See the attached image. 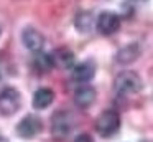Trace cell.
<instances>
[{
    "label": "cell",
    "mask_w": 153,
    "mask_h": 142,
    "mask_svg": "<svg viewBox=\"0 0 153 142\" xmlns=\"http://www.w3.org/2000/svg\"><path fill=\"white\" fill-rule=\"evenodd\" d=\"M143 88V83L140 79L138 73L125 69V71L119 73L114 81V89L117 94L120 96H128V94H137Z\"/></svg>",
    "instance_id": "cell-1"
},
{
    "label": "cell",
    "mask_w": 153,
    "mask_h": 142,
    "mask_svg": "<svg viewBox=\"0 0 153 142\" xmlns=\"http://www.w3.org/2000/svg\"><path fill=\"white\" fill-rule=\"evenodd\" d=\"M119 129H120V116L114 109L104 111L96 121V131L102 137H112Z\"/></svg>",
    "instance_id": "cell-2"
},
{
    "label": "cell",
    "mask_w": 153,
    "mask_h": 142,
    "mask_svg": "<svg viewBox=\"0 0 153 142\" xmlns=\"http://www.w3.org/2000/svg\"><path fill=\"white\" fill-rule=\"evenodd\" d=\"M22 98L15 88H4L0 91V112L4 116H13L20 109Z\"/></svg>",
    "instance_id": "cell-3"
},
{
    "label": "cell",
    "mask_w": 153,
    "mask_h": 142,
    "mask_svg": "<svg viewBox=\"0 0 153 142\" xmlns=\"http://www.w3.org/2000/svg\"><path fill=\"white\" fill-rule=\"evenodd\" d=\"M73 131V116L69 112L59 111L53 116L51 121V132L56 139H64Z\"/></svg>",
    "instance_id": "cell-4"
},
{
    "label": "cell",
    "mask_w": 153,
    "mask_h": 142,
    "mask_svg": "<svg viewBox=\"0 0 153 142\" xmlns=\"http://www.w3.org/2000/svg\"><path fill=\"white\" fill-rule=\"evenodd\" d=\"M43 131V122L36 116H27L17 124V134L22 139H33Z\"/></svg>",
    "instance_id": "cell-5"
},
{
    "label": "cell",
    "mask_w": 153,
    "mask_h": 142,
    "mask_svg": "<svg viewBox=\"0 0 153 142\" xmlns=\"http://www.w3.org/2000/svg\"><path fill=\"white\" fill-rule=\"evenodd\" d=\"M96 26L99 30V33H102V35L105 36L114 35L120 28V17L114 12H102L97 17Z\"/></svg>",
    "instance_id": "cell-6"
},
{
    "label": "cell",
    "mask_w": 153,
    "mask_h": 142,
    "mask_svg": "<svg viewBox=\"0 0 153 142\" xmlns=\"http://www.w3.org/2000/svg\"><path fill=\"white\" fill-rule=\"evenodd\" d=\"M96 74V65L92 61H82L73 66V79L76 83H87Z\"/></svg>",
    "instance_id": "cell-7"
},
{
    "label": "cell",
    "mask_w": 153,
    "mask_h": 142,
    "mask_svg": "<svg viewBox=\"0 0 153 142\" xmlns=\"http://www.w3.org/2000/svg\"><path fill=\"white\" fill-rule=\"evenodd\" d=\"M22 38H23V45L27 46L30 51L38 53V51H41L43 46H45V36L41 35L38 30L31 28V26L25 30L23 35H22Z\"/></svg>",
    "instance_id": "cell-8"
},
{
    "label": "cell",
    "mask_w": 153,
    "mask_h": 142,
    "mask_svg": "<svg viewBox=\"0 0 153 142\" xmlns=\"http://www.w3.org/2000/svg\"><path fill=\"white\" fill-rule=\"evenodd\" d=\"M51 59H53V66H58V68H63V69H69L76 65L73 51L68 50V48L54 50V51L51 53Z\"/></svg>",
    "instance_id": "cell-9"
},
{
    "label": "cell",
    "mask_w": 153,
    "mask_h": 142,
    "mask_svg": "<svg viewBox=\"0 0 153 142\" xmlns=\"http://www.w3.org/2000/svg\"><path fill=\"white\" fill-rule=\"evenodd\" d=\"M96 98H97V92L92 86H81L79 89H76L74 102H76L81 109H87L94 104Z\"/></svg>",
    "instance_id": "cell-10"
},
{
    "label": "cell",
    "mask_w": 153,
    "mask_h": 142,
    "mask_svg": "<svg viewBox=\"0 0 153 142\" xmlns=\"http://www.w3.org/2000/svg\"><path fill=\"white\" fill-rule=\"evenodd\" d=\"M54 101V92L50 88H40L33 94V106L36 109H46Z\"/></svg>",
    "instance_id": "cell-11"
},
{
    "label": "cell",
    "mask_w": 153,
    "mask_h": 142,
    "mask_svg": "<svg viewBox=\"0 0 153 142\" xmlns=\"http://www.w3.org/2000/svg\"><path fill=\"white\" fill-rule=\"evenodd\" d=\"M138 55H140L138 45H127V46H123V48L117 53L115 59L119 63H122V65H128V63L135 61V59L138 58Z\"/></svg>",
    "instance_id": "cell-12"
},
{
    "label": "cell",
    "mask_w": 153,
    "mask_h": 142,
    "mask_svg": "<svg viewBox=\"0 0 153 142\" xmlns=\"http://www.w3.org/2000/svg\"><path fill=\"white\" fill-rule=\"evenodd\" d=\"M33 65H35V68H36L40 73L50 71V69L53 68V59H51V55L43 53V51H38L36 56H35V59H33Z\"/></svg>",
    "instance_id": "cell-13"
},
{
    "label": "cell",
    "mask_w": 153,
    "mask_h": 142,
    "mask_svg": "<svg viewBox=\"0 0 153 142\" xmlns=\"http://www.w3.org/2000/svg\"><path fill=\"white\" fill-rule=\"evenodd\" d=\"M92 23H94V18L89 12H79L76 17V28L79 32L86 33L92 28Z\"/></svg>",
    "instance_id": "cell-14"
},
{
    "label": "cell",
    "mask_w": 153,
    "mask_h": 142,
    "mask_svg": "<svg viewBox=\"0 0 153 142\" xmlns=\"http://www.w3.org/2000/svg\"><path fill=\"white\" fill-rule=\"evenodd\" d=\"M74 142H92V139H91V135H87V134H81V135H77V139Z\"/></svg>",
    "instance_id": "cell-15"
},
{
    "label": "cell",
    "mask_w": 153,
    "mask_h": 142,
    "mask_svg": "<svg viewBox=\"0 0 153 142\" xmlns=\"http://www.w3.org/2000/svg\"><path fill=\"white\" fill-rule=\"evenodd\" d=\"M0 142H8V140H7V139H5V137H4V135H0Z\"/></svg>",
    "instance_id": "cell-16"
},
{
    "label": "cell",
    "mask_w": 153,
    "mask_h": 142,
    "mask_svg": "<svg viewBox=\"0 0 153 142\" xmlns=\"http://www.w3.org/2000/svg\"><path fill=\"white\" fill-rule=\"evenodd\" d=\"M135 2H143V0H135Z\"/></svg>",
    "instance_id": "cell-17"
},
{
    "label": "cell",
    "mask_w": 153,
    "mask_h": 142,
    "mask_svg": "<svg viewBox=\"0 0 153 142\" xmlns=\"http://www.w3.org/2000/svg\"><path fill=\"white\" fill-rule=\"evenodd\" d=\"M0 33H2V30H0Z\"/></svg>",
    "instance_id": "cell-18"
}]
</instances>
